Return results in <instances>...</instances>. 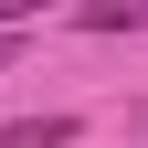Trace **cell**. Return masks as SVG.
I'll return each instance as SVG.
<instances>
[{
    "instance_id": "cell-3",
    "label": "cell",
    "mask_w": 148,
    "mask_h": 148,
    "mask_svg": "<svg viewBox=\"0 0 148 148\" xmlns=\"http://www.w3.org/2000/svg\"><path fill=\"white\" fill-rule=\"evenodd\" d=\"M32 11H42V0H0V32H11V21H32Z\"/></svg>"
},
{
    "instance_id": "cell-4",
    "label": "cell",
    "mask_w": 148,
    "mask_h": 148,
    "mask_svg": "<svg viewBox=\"0 0 148 148\" xmlns=\"http://www.w3.org/2000/svg\"><path fill=\"white\" fill-rule=\"evenodd\" d=\"M11 53H21V42H11V32H0V64H11Z\"/></svg>"
},
{
    "instance_id": "cell-2",
    "label": "cell",
    "mask_w": 148,
    "mask_h": 148,
    "mask_svg": "<svg viewBox=\"0 0 148 148\" xmlns=\"http://www.w3.org/2000/svg\"><path fill=\"white\" fill-rule=\"evenodd\" d=\"M74 21H85V32H148V0H85Z\"/></svg>"
},
{
    "instance_id": "cell-1",
    "label": "cell",
    "mask_w": 148,
    "mask_h": 148,
    "mask_svg": "<svg viewBox=\"0 0 148 148\" xmlns=\"http://www.w3.org/2000/svg\"><path fill=\"white\" fill-rule=\"evenodd\" d=\"M0 148H74V116H0Z\"/></svg>"
}]
</instances>
